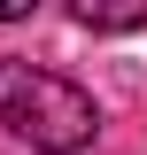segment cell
I'll use <instances>...</instances> for the list:
<instances>
[{
    "instance_id": "6da1fadb",
    "label": "cell",
    "mask_w": 147,
    "mask_h": 155,
    "mask_svg": "<svg viewBox=\"0 0 147 155\" xmlns=\"http://www.w3.org/2000/svg\"><path fill=\"white\" fill-rule=\"evenodd\" d=\"M0 124L39 155H85L101 132V109L77 78L47 62H0Z\"/></svg>"
},
{
    "instance_id": "3957f363",
    "label": "cell",
    "mask_w": 147,
    "mask_h": 155,
    "mask_svg": "<svg viewBox=\"0 0 147 155\" xmlns=\"http://www.w3.org/2000/svg\"><path fill=\"white\" fill-rule=\"evenodd\" d=\"M31 16V0H0V23H23Z\"/></svg>"
},
{
    "instance_id": "7a4b0ae2",
    "label": "cell",
    "mask_w": 147,
    "mask_h": 155,
    "mask_svg": "<svg viewBox=\"0 0 147 155\" xmlns=\"http://www.w3.org/2000/svg\"><path fill=\"white\" fill-rule=\"evenodd\" d=\"M77 23L85 31H139L147 8H93V0H77Z\"/></svg>"
}]
</instances>
